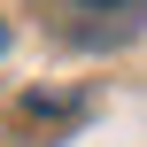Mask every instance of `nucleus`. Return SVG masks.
Segmentation results:
<instances>
[{
	"instance_id": "nucleus-1",
	"label": "nucleus",
	"mask_w": 147,
	"mask_h": 147,
	"mask_svg": "<svg viewBox=\"0 0 147 147\" xmlns=\"http://www.w3.org/2000/svg\"><path fill=\"white\" fill-rule=\"evenodd\" d=\"M78 8H116V16H132L140 0H78Z\"/></svg>"
},
{
	"instance_id": "nucleus-2",
	"label": "nucleus",
	"mask_w": 147,
	"mask_h": 147,
	"mask_svg": "<svg viewBox=\"0 0 147 147\" xmlns=\"http://www.w3.org/2000/svg\"><path fill=\"white\" fill-rule=\"evenodd\" d=\"M0 47H8V23H0Z\"/></svg>"
}]
</instances>
